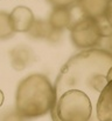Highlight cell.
I'll use <instances>...</instances> for the list:
<instances>
[{
    "mask_svg": "<svg viewBox=\"0 0 112 121\" xmlns=\"http://www.w3.org/2000/svg\"><path fill=\"white\" fill-rule=\"evenodd\" d=\"M111 67L112 54L103 48L73 55L54 83L53 121H100L97 105Z\"/></svg>",
    "mask_w": 112,
    "mask_h": 121,
    "instance_id": "1",
    "label": "cell"
},
{
    "mask_svg": "<svg viewBox=\"0 0 112 121\" xmlns=\"http://www.w3.org/2000/svg\"><path fill=\"white\" fill-rule=\"evenodd\" d=\"M54 86L43 74H31L19 82L15 92V111L25 119H35L51 112Z\"/></svg>",
    "mask_w": 112,
    "mask_h": 121,
    "instance_id": "2",
    "label": "cell"
},
{
    "mask_svg": "<svg viewBox=\"0 0 112 121\" xmlns=\"http://www.w3.org/2000/svg\"><path fill=\"white\" fill-rule=\"evenodd\" d=\"M70 38L76 48L81 51H89L100 48L104 39L100 19H92L82 17L70 26Z\"/></svg>",
    "mask_w": 112,
    "mask_h": 121,
    "instance_id": "3",
    "label": "cell"
},
{
    "mask_svg": "<svg viewBox=\"0 0 112 121\" xmlns=\"http://www.w3.org/2000/svg\"><path fill=\"white\" fill-rule=\"evenodd\" d=\"M11 22L14 28V32H27L31 30L35 22L34 14L31 8L26 6H18L9 13Z\"/></svg>",
    "mask_w": 112,
    "mask_h": 121,
    "instance_id": "4",
    "label": "cell"
},
{
    "mask_svg": "<svg viewBox=\"0 0 112 121\" xmlns=\"http://www.w3.org/2000/svg\"><path fill=\"white\" fill-rule=\"evenodd\" d=\"M97 117L100 121H112V67L108 74V83L98 100Z\"/></svg>",
    "mask_w": 112,
    "mask_h": 121,
    "instance_id": "5",
    "label": "cell"
},
{
    "mask_svg": "<svg viewBox=\"0 0 112 121\" xmlns=\"http://www.w3.org/2000/svg\"><path fill=\"white\" fill-rule=\"evenodd\" d=\"M29 37L37 40H48V41H57L60 39L61 33L56 32L49 21L44 20H35L31 30L28 31Z\"/></svg>",
    "mask_w": 112,
    "mask_h": 121,
    "instance_id": "6",
    "label": "cell"
},
{
    "mask_svg": "<svg viewBox=\"0 0 112 121\" xmlns=\"http://www.w3.org/2000/svg\"><path fill=\"white\" fill-rule=\"evenodd\" d=\"M109 1L110 0H81L78 6L83 17H89L98 20L105 17Z\"/></svg>",
    "mask_w": 112,
    "mask_h": 121,
    "instance_id": "7",
    "label": "cell"
},
{
    "mask_svg": "<svg viewBox=\"0 0 112 121\" xmlns=\"http://www.w3.org/2000/svg\"><path fill=\"white\" fill-rule=\"evenodd\" d=\"M11 65L15 71H23L34 59L32 51L26 46H18L9 52Z\"/></svg>",
    "mask_w": 112,
    "mask_h": 121,
    "instance_id": "8",
    "label": "cell"
},
{
    "mask_svg": "<svg viewBox=\"0 0 112 121\" xmlns=\"http://www.w3.org/2000/svg\"><path fill=\"white\" fill-rule=\"evenodd\" d=\"M48 21L56 32L62 33L66 28L71 26V12L68 8H54L49 15Z\"/></svg>",
    "mask_w": 112,
    "mask_h": 121,
    "instance_id": "9",
    "label": "cell"
},
{
    "mask_svg": "<svg viewBox=\"0 0 112 121\" xmlns=\"http://www.w3.org/2000/svg\"><path fill=\"white\" fill-rule=\"evenodd\" d=\"M14 33L9 14L5 11H0V40H7L12 38Z\"/></svg>",
    "mask_w": 112,
    "mask_h": 121,
    "instance_id": "10",
    "label": "cell"
},
{
    "mask_svg": "<svg viewBox=\"0 0 112 121\" xmlns=\"http://www.w3.org/2000/svg\"><path fill=\"white\" fill-rule=\"evenodd\" d=\"M54 8H68L70 9L79 4L81 0H48Z\"/></svg>",
    "mask_w": 112,
    "mask_h": 121,
    "instance_id": "11",
    "label": "cell"
},
{
    "mask_svg": "<svg viewBox=\"0 0 112 121\" xmlns=\"http://www.w3.org/2000/svg\"><path fill=\"white\" fill-rule=\"evenodd\" d=\"M26 119L22 118L16 111L15 108L12 111H7L6 113L1 114L0 117V121H25Z\"/></svg>",
    "mask_w": 112,
    "mask_h": 121,
    "instance_id": "12",
    "label": "cell"
},
{
    "mask_svg": "<svg viewBox=\"0 0 112 121\" xmlns=\"http://www.w3.org/2000/svg\"><path fill=\"white\" fill-rule=\"evenodd\" d=\"M100 48L108 51L110 54H112V33L109 35V37H106V38L103 39L102 45H100Z\"/></svg>",
    "mask_w": 112,
    "mask_h": 121,
    "instance_id": "13",
    "label": "cell"
},
{
    "mask_svg": "<svg viewBox=\"0 0 112 121\" xmlns=\"http://www.w3.org/2000/svg\"><path fill=\"white\" fill-rule=\"evenodd\" d=\"M105 19L108 20V22L112 27V0H110L109 4H108V8H106V12H105Z\"/></svg>",
    "mask_w": 112,
    "mask_h": 121,
    "instance_id": "14",
    "label": "cell"
},
{
    "mask_svg": "<svg viewBox=\"0 0 112 121\" xmlns=\"http://www.w3.org/2000/svg\"><path fill=\"white\" fill-rule=\"evenodd\" d=\"M4 100H5V96H4V93H2V91L0 89V107L2 106V104H4Z\"/></svg>",
    "mask_w": 112,
    "mask_h": 121,
    "instance_id": "15",
    "label": "cell"
}]
</instances>
